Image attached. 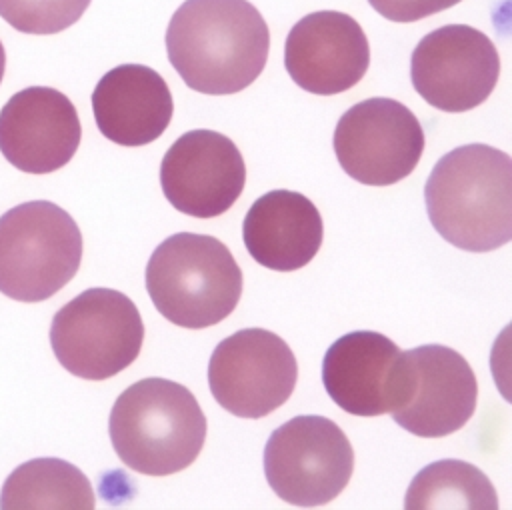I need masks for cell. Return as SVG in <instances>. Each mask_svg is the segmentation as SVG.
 Listing matches in <instances>:
<instances>
[{
	"label": "cell",
	"instance_id": "1",
	"mask_svg": "<svg viewBox=\"0 0 512 510\" xmlns=\"http://www.w3.org/2000/svg\"><path fill=\"white\" fill-rule=\"evenodd\" d=\"M270 32L248 0H186L166 30L168 60L188 88L224 96L264 70Z\"/></svg>",
	"mask_w": 512,
	"mask_h": 510
},
{
	"label": "cell",
	"instance_id": "2",
	"mask_svg": "<svg viewBox=\"0 0 512 510\" xmlns=\"http://www.w3.org/2000/svg\"><path fill=\"white\" fill-rule=\"evenodd\" d=\"M434 230L452 246L490 252L512 238V158L486 144L444 154L424 186Z\"/></svg>",
	"mask_w": 512,
	"mask_h": 510
},
{
	"label": "cell",
	"instance_id": "3",
	"mask_svg": "<svg viewBox=\"0 0 512 510\" xmlns=\"http://www.w3.org/2000/svg\"><path fill=\"white\" fill-rule=\"evenodd\" d=\"M108 432L128 468L168 476L198 458L206 440V416L186 386L166 378H144L116 398Z\"/></svg>",
	"mask_w": 512,
	"mask_h": 510
},
{
	"label": "cell",
	"instance_id": "4",
	"mask_svg": "<svg viewBox=\"0 0 512 510\" xmlns=\"http://www.w3.org/2000/svg\"><path fill=\"white\" fill-rule=\"evenodd\" d=\"M146 290L168 322L198 330L234 312L242 294V272L218 238L178 232L152 252Z\"/></svg>",
	"mask_w": 512,
	"mask_h": 510
},
{
	"label": "cell",
	"instance_id": "5",
	"mask_svg": "<svg viewBox=\"0 0 512 510\" xmlns=\"http://www.w3.org/2000/svg\"><path fill=\"white\" fill-rule=\"evenodd\" d=\"M82 234L74 218L48 200L18 204L0 216V292L42 302L78 272Z\"/></svg>",
	"mask_w": 512,
	"mask_h": 510
},
{
	"label": "cell",
	"instance_id": "6",
	"mask_svg": "<svg viewBox=\"0 0 512 510\" xmlns=\"http://www.w3.org/2000/svg\"><path fill=\"white\" fill-rule=\"evenodd\" d=\"M144 322L122 292L90 288L64 304L52 318L50 344L56 360L84 380H106L140 354Z\"/></svg>",
	"mask_w": 512,
	"mask_h": 510
},
{
	"label": "cell",
	"instance_id": "7",
	"mask_svg": "<svg viewBox=\"0 0 512 510\" xmlns=\"http://www.w3.org/2000/svg\"><path fill=\"white\" fill-rule=\"evenodd\" d=\"M352 470V444L338 424L322 416H296L284 422L264 448L270 488L294 506L328 504L346 488Z\"/></svg>",
	"mask_w": 512,
	"mask_h": 510
},
{
	"label": "cell",
	"instance_id": "8",
	"mask_svg": "<svg viewBox=\"0 0 512 510\" xmlns=\"http://www.w3.org/2000/svg\"><path fill=\"white\" fill-rule=\"evenodd\" d=\"M296 356L274 332L244 328L218 342L208 362L214 400L238 418H264L292 394Z\"/></svg>",
	"mask_w": 512,
	"mask_h": 510
},
{
	"label": "cell",
	"instance_id": "9",
	"mask_svg": "<svg viewBox=\"0 0 512 510\" xmlns=\"http://www.w3.org/2000/svg\"><path fill=\"white\" fill-rule=\"evenodd\" d=\"M342 170L368 186H390L410 176L424 152V130L402 102L368 98L348 108L334 130Z\"/></svg>",
	"mask_w": 512,
	"mask_h": 510
},
{
	"label": "cell",
	"instance_id": "10",
	"mask_svg": "<svg viewBox=\"0 0 512 510\" xmlns=\"http://www.w3.org/2000/svg\"><path fill=\"white\" fill-rule=\"evenodd\" d=\"M498 76L496 46L468 24L440 26L412 50V86L442 112H466L480 106L496 88Z\"/></svg>",
	"mask_w": 512,
	"mask_h": 510
},
{
	"label": "cell",
	"instance_id": "11",
	"mask_svg": "<svg viewBox=\"0 0 512 510\" xmlns=\"http://www.w3.org/2000/svg\"><path fill=\"white\" fill-rule=\"evenodd\" d=\"M322 382L348 414L380 416L404 406L412 394V364L388 336L356 330L340 336L324 354Z\"/></svg>",
	"mask_w": 512,
	"mask_h": 510
},
{
	"label": "cell",
	"instance_id": "12",
	"mask_svg": "<svg viewBox=\"0 0 512 510\" xmlns=\"http://www.w3.org/2000/svg\"><path fill=\"white\" fill-rule=\"evenodd\" d=\"M246 184L236 144L214 130H190L164 154L160 186L166 200L194 218H214L232 208Z\"/></svg>",
	"mask_w": 512,
	"mask_h": 510
},
{
	"label": "cell",
	"instance_id": "13",
	"mask_svg": "<svg viewBox=\"0 0 512 510\" xmlns=\"http://www.w3.org/2000/svg\"><path fill=\"white\" fill-rule=\"evenodd\" d=\"M284 66L306 92L340 94L364 78L370 66L368 38L362 26L344 12H312L288 32Z\"/></svg>",
	"mask_w": 512,
	"mask_h": 510
},
{
	"label": "cell",
	"instance_id": "14",
	"mask_svg": "<svg viewBox=\"0 0 512 510\" xmlns=\"http://www.w3.org/2000/svg\"><path fill=\"white\" fill-rule=\"evenodd\" d=\"M80 138L78 112L56 88H24L0 110V152L22 172L48 174L66 166Z\"/></svg>",
	"mask_w": 512,
	"mask_h": 510
},
{
	"label": "cell",
	"instance_id": "15",
	"mask_svg": "<svg viewBox=\"0 0 512 510\" xmlns=\"http://www.w3.org/2000/svg\"><path fill=\"white\" fill-rule=\"evenodd\" d=\"M412 364V394L392 412L398 426L420 438H442L460 430L476 410L474 370L456 350L424 344L406 350Z\"/></svg>",
	"mask_w": 512,
	"mask_h": 510
},
{
	"label": "cell",
	"instance_id": "16",
	"mask_svg": "<svg viewBox=\"0 0 512 510\" xmlns=\"http://www.w3.org/2000/svg\"><path fill=\"white\" fill-rule=\"evenodd\" d=\"M92 110L104 138L120 146H146L168 128L174 102L164 78L142 64L108 70L92 92Z\"/></svg>",
	"mask_w": 512,
	"mask_h": 510
},
{
	"label": "cell",
	"instance_id": "17",
	"mask_svg": "<svg viewBox=\"0 0 512 510\" xmlns=\"http://www.w3.org/2000/svg\"><path fill=\"white\" fill-rule=\"evenodd\" d=\"M322 216L314 202L292 190L260 196L242 224L248 254L264 268L292 272L306 266L320 250Z\"/></svg>",
	"mask_w": 512,
	"mask_h": 510
},
{
	"label": "cell",
	"instance_id": "18",
	"mask_svg": "<svg viewBox=\"0 0 512 510\" xmlns=\"http://www.w3.org/2000/svg\"><path fill=\"white\" fill-rule=\"evenodd\" d=\"M94 504L86 474L60 458H34L20 464L0 490L4 510H92Z\"/></svg>",
	"mask_w": 512,
	"mask_h": 510
},
{
	"label": "cell",
	"instance_id": "19",
	"mask_svg": "<svg viewBox=\"0 0 512 510\" xmlns=\"http://www.w3.org/2000/svg\"><path fill=\"white\" fill-rule=\"evenodd\" d=\"M408 510H494L498 496L488 476L464 460H436L410 482L404 498Z\"/></svg>",
	"mask_w": 512,
	"mask_h": 510
},
{
	"label": "cell",
	"instance_id": "20",
	"mask_svg": "<svg viewBox=\"0 0 512 510\" xmlns=\"http://www.w3.org/2000/svg\"><path fill=\"white\" fill-rule=\"evenodd\" d=\"M92 0H0V18L24 34H56L80 20Z\"/></svg>",
	"mask_w": 512,
	"mask_h": 510
},
{
	"label": "cell",
	"instance_id": "21",
	"mask_svg": "<svg viewBox=\"0 0 512 510\" xmlns=\"http://www.w3.org/2000/svg\"><path fill=\"white\" fill-rule=\"evenodd\" d=\"M458 2L460 0H368L380 16L392 22H416L448 10Z\"/></svg>",
	"mask_w": 512,
	"mask_h": 510
},
{
	"label": "cell",
	"instance_id": "22",
	"mask_svg": "<svg viewBox=\"0 0 512 510\" xmlns=\"http://www.w3.org/2000/svg\"><path fill=\"white\" fill-rule=\"evenodd\" d=\"M4 68H6V52H4V46L0 42V82L4 78Z\"/></svg>",
	"mask_w": 512,
	"mask_h": 510
}]
</instances>
